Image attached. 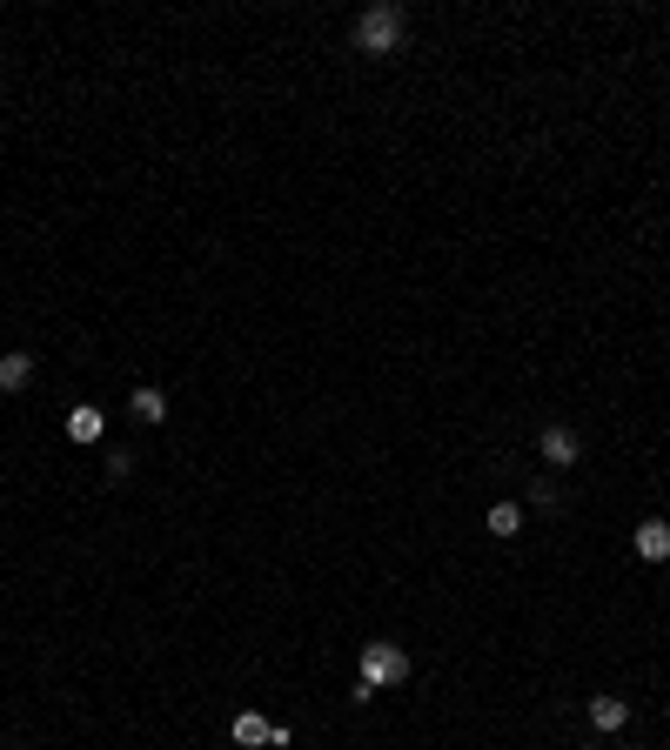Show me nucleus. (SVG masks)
<instances>
[{"instance_id": "nucleus-4", "label": "nucleus", "mask_w": 670, "mask_h": 750, "mask_svg": "<svg viewBox=\"0 0 670 750\" xmlns=\"http://www.w3.org/2000/svg\"><path fill=\"white\" fill-rule=\"evenodd\" d=\"M630 543H637V556H644V563H664V556H670V523H664V516H650V523H637V536H630Z\"/></svg>"}, {"instance_id": "nucleus-7", "label": "nucleus", "mask_w": 670, "mask_h": 750, "mask_svg": "<svg viewBox=\"0 0 670 750\" xmlns=\"http://www.w3.org/2000/svg\"><path fill=\"white\" fill-rule=\"evenodd\" d=\"M67 436H74V442H101V436H108V422H101V409H88V402H81V409L67 416Z\"/></svg>"}, {"instance_id": "nucleus-5", "label": "nucleus", "mask_w": 670, "mask_h": 750, "mask_svg": "<svg viewBox=\"0 0 670 750\" xmlns=\"http://www.w3.org/2000/svg\"><path fill=\"white\" fill-rule=\"evenodd\" d=\"M27 382H34V355H27V349L0 355V389H7V396H14V389H27Z\"/></svg>"}, {"instance_id": "nucleus-10", "label": "nucleus", "mask_w": 670, "mask_h": 750, "mask_svg": "<svg viewBox=\"0 0 670 750\" xmlns=\"http://www.w3.org/2000/svg\"><path fill=\"white\" fill-rule=\"evenodd\" d=\"M168 416V396L161 389H134V422H161Z\"/></svg>"}, {"instance_id": "nucleus-3", "label": "nucleus", "mask_w": 670, "mask_h": 750, "mask_svg": "<svg viewBox=\"0 0 670 750\" xmlns=\"http://www.w3.org/2000/svg\"><path fill=\"white\" fill-rule=\"evenodd\" d=\"M536 449H543V463H550V469H570L583 456V436H577V429H563V422H550V429L536 436Z\"/></svg>"}, {"instance_id": "nucleus-1", "label": "nucleus", "mask_w": 670, "mask_h": 750, "mask_svg": "<svg viewBox=\"0 0 670 750\" xmlns=\"http://www.w3.org/2000/svg\"><path fill=\"white\" fill-rule=\"evenodd\" d=\"M402 34H409V21H402L396 0H376V7H362L356 14V47L362 54H396Z\"/></svg>"}, {"instance_id": "nucleus-6", "label": "nucleus", "mask_w": 670, "mask_h": 750, "mask_svg": "<svg viewBox=\"0 0 670 750\" xmlns=\"http://www.w3.org/2000/svg\"><path fill=\"white\" fill-rule=\"evenodd\" d=\"M590 724H597V730H624L630 724V704H624V697H590Z\"/></svg>"}, {"instance_id": "nucleus-2", "label": "nucleus", "mask_w": 670, "mask_h": 750, "mask_svg": "<svg viewBox=\"0 0 670 750\" xmlns=\"http://www.w3.org/2000/svg\"><path fill=\"white\" fill-rule=\"evenodd\" d=\"M362 684H376V690L409 684V650L402 643H362Z\"/></svg>"}, {"instance_id": "nucleus-8", "label": "nucleus", "mask_w": 670, "mask_h": 750, "mask_svg": "<svg viewBox=\"0 0 670 750\" xmlns=\"http://www.w3.org/2000/svg\"><path fill=\"white\" fill-rule=\"evenodd\" d=\"M268 737H275V724H268L262 710H242V717H235V744L255 750V744H268Z\"/></svg>"}, {"instance_id": "nucleus-9", "label": "nucleus", "mask_w": 670, "mask_h": 750, "mask_svg": "<svg viewBox=\"0 0 670 750\" xmlns=\"http://www.w3.org/2000/svg\"><path fill=\"white\" fill-rule=\"evenodd\" d=\"M490 536H523V503H490Z\"/></svg>"}]
</instances>
